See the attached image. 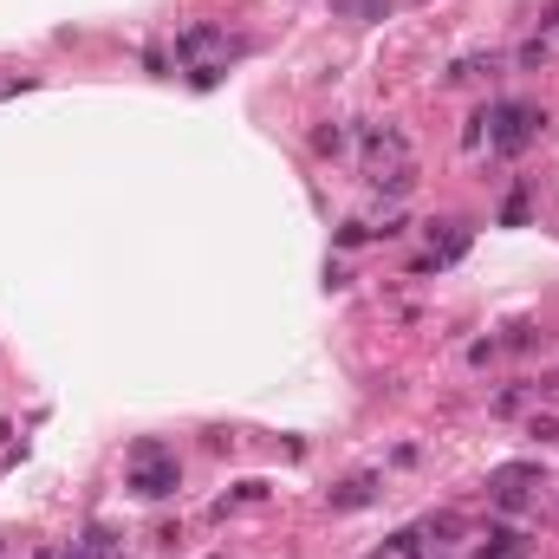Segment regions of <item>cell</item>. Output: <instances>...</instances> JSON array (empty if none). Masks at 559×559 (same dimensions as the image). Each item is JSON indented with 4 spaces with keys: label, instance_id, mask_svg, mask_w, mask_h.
<instances>
[{
    "label": "cell",
    "instance_id": "6da1fadb",
    "mask_svg": "<svg viewBox=\"0 0 559 559\" xmlns=\"http://www.w3.org/2000/svg\"><path fill=\"white\" fill-rule=\"evenodd\" d=\"M482 118H488V150L494 156H527L546 137V111L527 104V98H501V104L482 111Z\"/></svg>",
    "mask_w": 559,
    "mask_h": 559
},
{
    "label": "cell",
    "instance_id": "7a4b0ae2",
    "mask_svg": "<svg viewBox=\"0 0 559 559\" xmlns=\"http://www.w3.org/2000/svg\"><path fill=\"white\" fill-rule=\"evenodd\" d=\"M124 488H130L137 501H170V494L182 488V468H176V456H156V462H130Z\"/></svg>",
    "mask_w": 559,
    "mask_h": 559
},
{
    "label": "cell",
    "instance_id": "3957f363",
    "mask_svg": "<svg viewBox=\"0 0 559 559\" xmlns=\"http://www.w3.org/2000/svg\"><path fill=\"white\" fill-rule=\"evenodd\" d=\"M397 163H410V137L397 124H365V176H384Z\"/></svg>",
    "mask_w": 559,
    "mask_h": 559
},
{
    "label": "cell",
    "instance_id": "277c9868",
    "mask_svg": "<svg viewBox=\"0 0 559 559\" xmlns=\"http://www.w3.org/2000/svg\"><path fill=\"white\" fill-rule=\"evenodd\" d=\"M384 494V482H377V475L365 468V475H351V482H339V488H332V514H351V508H371V501Z\"/></svg>",
    "mask_w": 559,
    "mask_h": 559
},
{
    "label": "cell",
    "instance_id": "5b68a950",
    "mask_svg": "<svg viewBox=\"0 0 559 559\" xmlns=\"http://www.w3.org/2000/svg\"><path fill=\"white\" fill-rule=\"evenodd\" d=\"M430 254L442 261V267H449V261H462L468 254V221H430Z\"/></svg>",
    "mask_w": 559,
    "mask_h": 559
},
{
    "label": "cell",
    "instance_id": "8992f818",
    "mask_svg": "<svg viewBox=\"0 0 559 559\" xmlns=\"http://www.w3.org/2000/svg\"><path fill=\"white\" fill-rule=\"evenodd\" d=\"M527 553H534V540H527L520 527H494L488 546H475V559H527Z\"/></svg>",
    "mask_w": 559,
    "mask_h": 559
},
{
    "label": "cell",
    "instance_id": "52a82bcc",
    "mask_svg": "<svg viewBox=\"0 0 559 559\" xmlns=\"http://www.w3.org/2000/svg\"><path fill=\"white\" fill-rule=\"evenodd\" d=\"M215 46H228L221 26H189V33H176V59H195V66H202V52H215Z\"/></svg>",
    "mask_w": 559,
    "mask_h": 559
},
{
    "label": "cell",
    "instance_id": "ba28073f",
    "mask_svg": "<svg viewBox=\"0 0 559 559\" xmlns=\"http://www.w3.org/2000/svg\"><path fill=\"white\" fill-rule=\"evenodd\" d=\"M332 7V20H390V7H397V0H325Z\"/></svg>",
    "mask_w": 559,
    "mask_h": 559
},
{
    "label": "cell",
    "instance_id": "9c48e42d",
    "mask_svg": "<svg viewBox=\"0 0 559 559\" xmlns=\"http://www.w3.org/2000/svg\"><path fill=\"white\" fill-rule=\"evenodd\" d=\"M371 189L384 195V202H404V195L416 189V163H397V170H384V176H371Z\"/></svg>",
    "mask_w": 559,
    "mask_h": 559
},
{
    "label": "cell",
    "instance_id": "30bf717a",
    "mask_svg": "<svg viewBox=\"0 0 559 559\" xmlns=\"http://www.w3.org/2000/svg\"><path fill=\"white\" fill-rule=\"evenodd\" d=\"M501 59H494V52H468V59H456L449 72H442V85H468V78H488Z\"/></svg>",
    "mask_w": 559,
    "mask_h": 559
},
{
    "label": "cell",
    "instance_id": "8fae6325",
    "mask_svg": "<svg viewBox=\"0 0 559 559\" xmlns=\"http://www.w3.org/2000/svg\"><path fill=\"white\" fill-rule=\"evenodd\" d=\"M416 546H423V527H404V534H390L371 559H416Z\"/></svg>",
    "mask_w": 559,
    "mask_h": 559
},
{
    "label": "cell",
    "instance_id": "7c38bea8",
    "mask_svg": "<svg viewBox=\"0 0 559 559\" xmlns=\"http://www.w3.org/2000/svg\"><path fill=\"white\" fill-rule=\"evenodd\" d=\"M501 482H540V462H501L488 475V488H501Z\"/></svg>",
    "mask_w": 559,
    "mask_h": 559
},
{
    "label": "cell",
    "instance_id": "4fadbf2b",
    "mask_svg": "<svg viewBox=\"0 0 559 559\" xmlns=\"http://www.w3.org/2000/svg\"><path fill=\"white\" fill-rule=\"evenodd\" d=\"M527 436H534L540 449H553V442H559V416H540L534 410V416H527Z\"/></svg>",
    "mask_w": 559,
    "mask_h": 559
},
{
    "label": "cell",
    "instance_id": "5bb4252c",
    "mask_svg": "<svg viewBox=\"0 0 559 559\" xmlns=\"http://www.w3.org/2000/svg\"><path fill=\"white\" fill-rule=\"evenodd\" d=\"M527 397H534V384H508V390H501V397H494V416H514Z\"/></svg>",
    "mask_w": 559,
    "mask_h": 559
},
{
    "label": "cell",
    "instance_id": "9a60e30c",
    "mask_svg": "<svg viewBox=\"0 0 559 559\" xmlns=\"http://www.w3.org/2000/svg\"><path fill=\"white\" fill-rule=\"evenodd\" d=\"M423 534H436V546H449V540L462 534V520H456V514H430V520H423Z\"/></svg>",
    "mask_w": 559,
    "mask_h": 559
},
{
    "label": "cell",
    "instance_id": "2e32d148",
    "mask_svg": "<svg viewBox=\"0 0 559 559\" xmlns=\"http://www.w3.org/2000/svg\"><path fill=\"white\" fill-rule=\"evenodd\" d=\"M313 150H319V156H339V150H345V130H339V124H319V130H313Z\"/></svg>",
    "mask_w": 559,
    "mask_h": 559
},
{
    "label": "cell",
    "instance_id": "e0dca14e",
    "mask_svg": "<svg viewBox=\"0 0 559 559\" xmlns=\"http://www.w3.org/2000/svg\"><path fill=\"white\" fill-rule=\"evenodd\" d=\"M520 221H527V182L508 195V202H501V228H520Z\"/></svg>",
    "mask_w": 559,
    "mask_h": 559
},
{
    "label": "cell",
    "instance_id": "ac0fdd59",
    "mask_svg": "<svg viewBox=\"0 0 559 559\" xmlns=\"http://www.w3.org/2000/svg\"><path fill=\"white\" fill-rule=\"evenodd\" d=\"M514 66H520V72H540V66H546V40H527V46L514 52Z\"/></svg>",
    "mask_w": 559,
    "mask_h": 559
},
{
    "label": "cell",
    "instance_id": "d6986e66",
    "mask_svg": "<svg viewBox=\"0 0 559 559\" xmlns=\"http://www.w3.org/2000/svg\"><path fill=\"white\" fill-rule=\"evenodd\" d=\"M221 72H228V66H215V59H202V66L189 72V85H195V92H215V85H221Z\"/></svg>",
    "mask_w": 559,
    "mask_h": 559
},
{
    "label": "cell",
    "instance_id": "ffe728a7",
    "mask_svg": "<svg viewBox=\"0 0 559 559\" xmlns=\"http://www.w3.org/2000/svg\"><path fill=\"white\" fill-rule=\"evenodd\" d=\"M156 456H170L156 436H137V442H130V462H156Z\"/></svg>",
    "mask_w": 559,
    "mask_h": 559
},
{
    "label": "cell",
    "instance_id": "44dd1931",
    "mask_svg": "<svg viewBox=\"0 0 559 559\" xmlns=\"http://www.w3.org/2000/svg\"><path fill=\"white\" fill-rule=\"evenodd\" d=\"M365 241H377L365 221H345V228H339V247H365Z\"/></svg>",
    "mask_w": 559,
    "mask_h": 559
},
{
    "label": "cell",
    "instance_id": "7402d4cb",
    "mask_svg": "<svg viewBox=\"0 0 559 559\" xmlns=\"http://www.w3.org/2000/svg\"><path fill=\"white\" fill-rule=\"evenodd\" d=\"M494 351H501V339H475V345H468V365H488Z\"/></svg>",
    "mask_w": 559,
    "mask_h": 559
},
{
    "label": "cell",
    "instance_id": "603a6c76",
    "mask_svg": "<svg viewBox=\"0 0 559 559\" xmlns=\"http://www.w3.org/2000/svg\"><path fill=\"white\" fill-rule=\"evenodd\" d=\"M33 559H59V553H52V546H40V553H33Z\"/></svg>",
    "mask_w": 559,
    "mask_h": 559
},
{
    "label": "cell",
    "instance_id": "cb8c5ba5",
    "mask_svg": "<svg viewBox=\"0 0 559 559\" xmlns=\"http://www.w3.org/2000/svg\"><path fill=\"white\" fill-rule=\"evenodd\" d=\"M0 559H7V540H0Z\"/></svg>",
    "mask_w": 559,
    "mask_h": 559
}]
</instances>
